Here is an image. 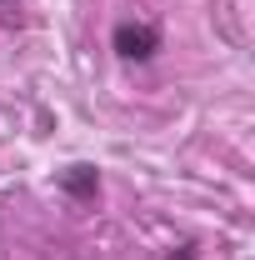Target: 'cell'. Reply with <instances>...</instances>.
Segmentation results:
<instances>
[{
  "mask_svg": "<svg viewBox=\"0 0 255 260\" xmlns=\"http://www.w3.org/2000/svg\"><path fill=\"white\" fill-rule=\"evenodd\" d=\"M110 45H115L120 60H150L160 50V30L155 25H140V20H120L115 35H110Z\"/></svg>",
  "mask_w": 255,
  "mask_h": 260,
  "instance_id": "1",
  "label": "cell"
},
{
  "mask_svg": "<svg viewBox=\"0 0 255 260\" xmlns=\"http://www.w3.org/2000/svg\"><path fill=\"white\" fill-rule=\"evenodd\" d=\"M60 190H70L75 200H95V190H100V175L90 170V165H70L60 175Z\"/></svg>",
  "mask_w": 255,
  "mask_h": 260,
  "instance_id": "2",
  "label": "cell"
},
{
  "mask_svg": "<svg viewBox=\"0 0 255 260\" xmlns=\"http://www.w3.org/2000/svg\"><path fill=\"white\" fill-rule=\"evenodd\" d=\"M170 260H195V250H190V245H180V250H175Z\"/></svg>",
  "mask_w": 255,
  "mask_h": 260,
  "instance_id": "3",
  "label": "cell"
}]
</instances>
